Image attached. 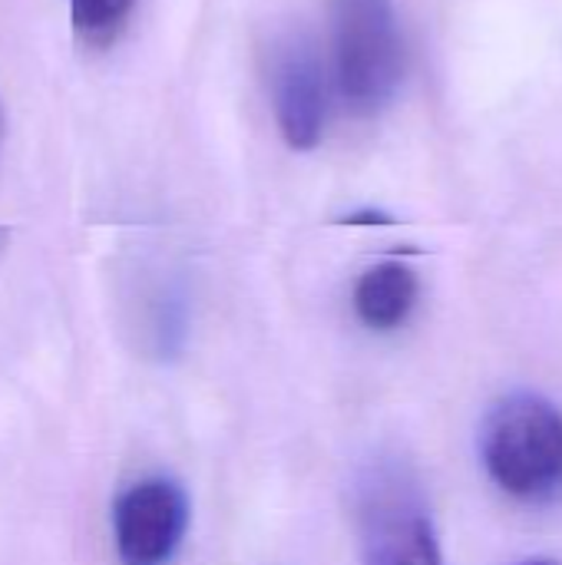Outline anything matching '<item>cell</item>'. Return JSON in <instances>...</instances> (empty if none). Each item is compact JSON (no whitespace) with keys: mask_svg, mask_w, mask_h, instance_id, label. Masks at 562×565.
<instances>
[{"mask_svg":"<svg viewBox=\"0 0 562 565\" xmlns=\"http://www.w3.org/2000/svg\"><path fill=\"white\" fill-rule=\"evenodd\" d=\"M480 457L490 480L527 503L562 490V411L540 394H510L480 427Z\"/></svg>","mask_w":562,"mask_h":565,"instance_id":"cell-1","label":"cell"},{"mask_svg":"<svg viewBox=\"0 0 562 565\" xmlns=\"http://www.w3.org/2000/svg\"><path fill=\"white\" fill-rule=\"evenodd\" d=\"M335 79L351 113H381L404 79V33L391 0H331Z\"/></svg>","mask_w":562,"mask_h":565,"instance_id":"cell-2","label":"cell"},{"mask_svg":"<svg viewBox=\"0 0 562 565\" xmlns=\"http://www.w3.org/2000/svg\"><path fill=\"white\" fill-rule=\"evenodd\" d=\"M364 565H444L431 510L407 467L378 463L358 490Z\"/></svg>","mask_w":562,"mask_h":565,"instance_id":"cell-3","label":"cell"},{"mask_svg":"<svg viewBox=\"0 0 562 565\" xmlns=\"http://www.w3.org/2000/svg\"><path fill=\"white\" fill-rule=\"evenodd\" d=\"M189 530V497L169 477L129 483L113 503V546L119 565H169Z\"/></svg>","mask_w":562,"mask_h":565,"instance_id":"cell-4","label":"cell"},{"mask_svg":"<svg viewBox=\"0 0 562 565\" xmlns=\"http://www.w3.org/2000/svg\"><path fill=\"white\" fill-rule=\"evenodd\" d=\"M268 96L282 139L298 152L315 149L328 122V76L308 40L285 36L272 46Z\"/></svg>","mask_w":562,"mask_h":565,"instance_id":"cell-5","label":"cell"},{"mask_svg":"<svg viewBox=\"0 0 562 565\" xmlns=\"http://www.w3.org/2000/svg\"><path fill=\"white\" fill-rule=\"evenodd\" d=\"M421 295V281L404 262H381L368 268L354 285V311L371 331L401 328Z\"/></svg>","mask_w":562,"mask_h":565,"instance_id":"cell-6","label":"cell"},{"mask_svg":"<svg viewBox=\"0 0 562 565\" xmlns=\"http://www.w3.org/2000/svg\"><path fill=\"white\" fill-rule=\"evenodd\" d=\"M132 10L136 0H70V23L79 43L89 50H106L123 36Z\"/></svg>","mask_w":562,"mask_h":565,"instance_id":"cell-7","label":"cell"},{"mask_svg":"<svg viewBox=\"0 0 562 565\" xmlns=\"http://www.w3.org/2000/svg\"><path fill=\"white\" fill-rule=\"evenodd\" d=\"M527 565H553V563H527Z\"/></svg>","mask_w":562,"mask_h":565,"instance_id":"cell-8","label":"cell"}]
</instances>
